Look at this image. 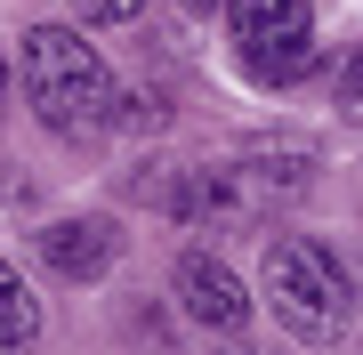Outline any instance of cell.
<instances>
[{"instance_id": "obj_1", "label": "cell", "mask_w": 363, "mask_h": 355, "mask_svg": "<svg viewBox=\"0 0 363 355\" xmlns=\"http://www.w3.org/2000/svg\"><path fill=\"white\" fill-rule=\"evenodd\" d=\"M307 154H242V162H210V170H162L138 178L130 194L154 202V210L210 226V235H242V226H267L291 194H307Z\"/></svg>"}, {"instance_id": "obj_2", "label": "cell", "mask_w": 363, "mask_h": 355, "mask_svg": "<svg viewBox=\"0 0 363 355\" xmlns=\"http://www.w3.org/2000/svg\"><path fill=\"white\" fill-rule=\"evenodd\" d=\"M16 81H25V106L40 113V130L57 137H89L113 113V65L97 57V40H81L73 25H33L16 40Z\"/></svg>"}, {"instance_id": "obj_3", "label": "cell", "mask_w": 363, "mask_h": 355, "mask_svg": "<svg viewBox=\"0 0 363 355\" xmlns=\"http://www.w3.org/2000/svg\"><path fill=\"white\" fill-rule=\"evenodd\" d=\"M259 283H267L274 323L298 331V339L323 347V339H347L355 331V275L339 266V250H323L315 235H274Z\"/></svg>"}, {"instance_id": "obj_4", "label": "cell", "mask_w": 363, "mask_h": 355, "mask_svg": "<svg viewBox=\"0 0 363 355\" xmlns=\"http://www.w3.org/2000/svg\"><path fill=\"white\" fill-rule=\"evenodd\" d=\"M234 9V57L250 81H291L315 57V9L307 0H226Z\"/></svg>"}, {"instance_id": "obj_5", "label": "cell", "mask_w": 363, "mask_h": 355, "mask_svg": "<svg viewBox=\"0 0 363 355\" xmlns=\"http://www.w3.org/2000/svg\"><path fill=\"white\" fill-rule=\"evenodd\" d=\"M178 307H186V323L218 331V339H234V331L250 323L242 275H234L226 259H210V250H186V259H178Z\"/></svg>"}, {"instance_id": "obj_6", "label": "cell", "mask_w": 363, "mask_h": 355, "mask_svg": "<svg viewBox=\"0 0 363 355\" xmlns=\"http://www.w3.org/2000/svg\"><path fill=\"white\" fill-rule=\"evenodd\" d=\"M40 259L65 283H97L105 266L121 259V235H113V218H57L49 235H40Z\"/></svg>"}, {"instance_id": "obj_7", "label": "cell", "mask_w": 363, "mask_h": 355, "mask_svg": "<svg viewBox=\"0 0 363 355\" xmlns=\"http://www.w3.org/2000/svg\"><path fill=\"white\" fill-rule=\"evenodd\" d=\"M33 339H40V299L25 291V275L0 259V355H25Z\"/></svg>"}, {"instance_id": "obj_8", "label": "cell", "mask_w": 363, "mask_h": 355, "mask_svg": "<svg viewBox=\"0 0 363 355\" xmlns=\"http://www.w3.org/2000/svg\"><path fill=\"white\" fill-rule=\"evenodd\" d=\"M65 9L81 16V25H130V16L145 9V0H65Z\"/></svg>"}, {"instance_id": "obj_9", "label": "cell", "mask_w": 363, "mask_h": 355, "mask_svg": "<svg viewBox=\"0 0 363 355\" xmlns=\"http://www.w3.org/2000/svg\"><path fill=\"white\" fill-rule=\"evenodd\" d=\"M186 9H194V16H210V9H226V0H186Z\"/></svg>"}, {"instance_id": "obj_10", "label": "cell", "mask_w": 363, "mask_h": 355, "mask_svg": "<svg viewBox=\"0 0 363 355\" xmlns=\"http://www.w3.org/2000/svg\"><path fill=\"white\" fill-rule=\"evenodd\" d=\"M226 355H259V347H242V339H234V347H226Z\"/></svg>"}]
</instances>
